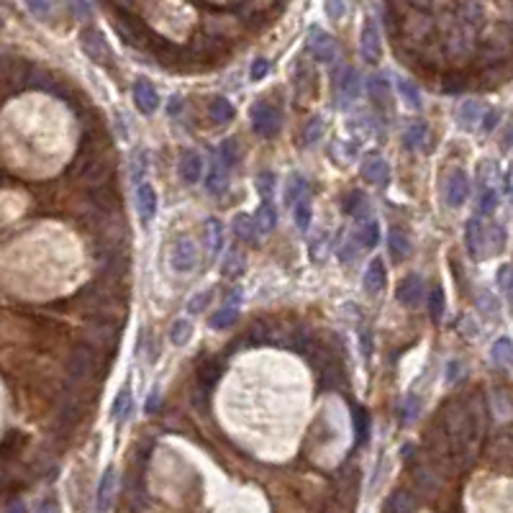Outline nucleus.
I'll return each instance as SVG.
<instances>
[{
    "mask_svg": "<svg viewBox=\"0 0 513 513\" xmlns=\"http://www.w3.org/2000/svg\"><path fill=\"white\" fill-rule=\"evenodd\" d=\"M98 370V351L92 344H78L67 357V373L72 382H83Z\"/></svg>",
    "mask_w": 513,
    "mask_h": 513,
    "instance_id": "nucleus-1",
    "label": "nucleus"
},
{
    "mask_svg": "<svg viewBox=\"0 0 513 513\" xmlns=\"http://www.w3.org/2000/svg\"><path fill=\"white\" fill-rule=\"evenodd\" d=\"M249 119H252L254 131L260 136H265V139L274 136L282 126V113L274 106H270V103H265V100H257V103H254L252 111H249Z\"/></svg>",
    "mask_w": 513,
    "mask_h": 513,
    "instance_id": "nucleus-2",
    "label": "nucleus"
},
{
    "mask_svg": "<svg viewBox=\"0 0 513 513\" xmlns=\"http://www.w3.org/2000/svg\"><path fill=\"white\" fill-rule=\"evenodd\" d=\"M80 44H83V52L90 56L92 62L98 64H113V54L108 49L106 36L100 34L98 28H85L80 34Z\"/></svg>",
    "mask_w": 513,
    "mask_h": 513,
    "instance_id": "nucleus-3",
    "label": "nucleus"
},
{
    "mask_svg": "<svg viewBox=\"0 0 513 513\" xmlns=\"http://www.w3.org/2000/svg\"><path fill=\"white\" fill-rule=\"evenodd\" d=\"M308 52L313 54V59H316V62L331 64L334 59H337L339 47H337V42H334V39L326 34L324 28L313 26L308 31Z\"/></svg>",
    "mask_w": 513,
    "mask_h": 513,
    "instance_id": "nucleus-4",
    "label": "nucleus"
},
{
    "mask_svg": "<svg viewBox=\"0 0 513 513\" xmlns=\"http://www.w3.org/2000/svg\"><path fill=\"white\" fill-rule=\"evenodd\" d=\"M467 198H470V177L464 169H452L444 185V200L449 208H462Z\"/></svg>",
    "mask_w": 513,
    "mask_h": 513,
    "instance_id": "nucleus-5",
    "label": "nucleus"
},
{
    "mask_svg": "<svg viewBox=\"0 0 513 513\" xmlns=\"http://www.w3.org/2000/svg\"><path fill=\"white\" fill-rule=\"evenodd\" d=\"M359 49L365 56L367 64H378L380 56H382V42H380V28L375 23L373 16L365 18V26H362V42H359Z\"/></svg>",
    "mask_w": 513,
    "mask_h": 513,
    "instance_id": "nucleus-6",
    "label": "nucleus"
},
{
    "mask_svg": "<svg viewBox=\"0 0 513 513\" xmlns=\"http://www.w3.org/2000/svg\"><path fill=\"white\" fill-rule=\"evenodd\" d=\"M172 267L175 272H193L198 267V246L193 239L183 236V239H177L175 246H172Z\"/></svg>",
    "mask_w": 513,
    "mask_h": 513,
    "instance_id": "nucleus-7",
    "label": "nucleus"
},
{
    "mask_svg": "<svg viewBox=\"0 0 513 513\" xmlns=\"http://www.w3.org/2000/svg\"><path fill=\"white\" fill-rule=\"evenodd\" d=\"M464 241H467V249L475 260H483L488 257V226L480 221L478 216L467 221V231H464Z\"/></svg>",
    "mask_w": 513,
    "mask_h": 513,
    "instance_id": "nucleus-8",
    "label": "nucleus"
},
{
    "mask_svg": "<svg viewBox=\"0 0 513 513\" xmlns=\"http://www.w3.org/2000/svg\"><path fill=\"white\" fill-rule=\"evenodd\" d=\"M423 293H426V288H423V277H418V274H408L406 280H401L398 290H395V298H398V303H403L406 308H418L423 301Z\"/></svg>",
    "mask_w": 513,
    "mask_h": 513,
    "instance_id": "nucleus-9",
    "label": "nucleus"
},
{
    "mask_svg": "<svg viewBox=\"0 0 513 513\" xmlns=\"http://www.w3.org/2000/svg\"><path fill=\"white\" fill-rule=\"evenodd\" d=\"M177 172L183 177V183L195 185L200 177H203V157L195 149H185L180 159H177Z\"/></svg>",
    "mask_w": 513,
    "mask_h": 513,
    "instance_id": "nucleus-10",
    "label": "nucleus"
},
{
    "mask_svg": "<svg viewBox=\"0 0 513 513\" xmlns=\"http://www.w3.org/2000/svg\"><path fill=\"white\" fill-rule=\"evenodd\" d=\"M136 211H139L141 226H149L157 216V190L152 183H141L136 188Z\"/></svg>",
    "mask_w": 513,
    "mask_h": 513,
    "instance_id": "nucleus-11",
    "label": "nucleus"
},
{
    "mask_svg": "<svg viewBox=\"0 0 513 513\" xmlns=\"http://www.w3.org/2000/svg\"><path fill=\"white\" fill-rule=\"evenodd\" d=\"M134 100H136V108L141 113H147V116H152L159 108V92H157L155 85L144 78L134 83Z\"/></svg>",
    "mask_w": 513,
    "mask_h": 513,
    "instance_id": "nucleus-12",
    "label": "nucleus"
},
{
    "mask_svg": "<svg viewBox=\"0 0 513 513\" xmlns=\"http://www.w3.org/2000/svg\"><path fill=\"white\" fill-rule=\"evenodd\" d=\"M362 177L375 188H385L390 183V164L382 157H367L362 164Z\"/></svg>",
    "mask_w": 513,
    "mask_h": 513,
    "instance_id": "nucleus-13",
    "label": "nucleus"
},
{
    "mask_svg": "<svg viewBox=\"0 0 513 513\" xmlns=\"http://www.w3.org/2000/svg\"><path fill=\"white\" fill-rule=\"evenodd\" d=\"M239 303H241V290H234V296L211 316V329H231V324L239 316Z\"/></svg>",
    "mask_w": 513,
    "mask_h": 513,
    "instance_id": "nucleus-14",
    "label": "nucleus"
},
{
    "mask_svg": "<svg viewBox=\"0 0 513 513\" xmlns=\"http://www.w3.org/2000/svg\"><path fill=\"white\" fill-rule=\"evenodd\" d=\"M387 285V270H385V262L380 260V257H375L370 265H367L365 270V290L370 293V296H375V293H382Z\"/></svg>",
    "mask_w": 513,
    "mask_h": 513,
    "instance_id": "nucleus-15",
    "label": "nucleus"
},
{
    "mask_svg": "<svg viewBox=\"0 0 513 513\" xmlns=\"http://www.w3.org/2000/svg\"><path fill=\"white\" fill-rule=\"evenodd\" d=\"M387 249H390L393 262H406L411 257V252H414V244H411V239H408V234L403 229L393 226L390 234H387Z\"/></svg>",
    "mask_w": 513,
    "mask_h": 513,
    "instance_id": "nucleus-16",
    "label": "nucleus"
},
{
    "mask_svg": "<svg viewBox=\"0 0 513 513\" xmlns=\"http://www.w3.org/2000/svg\"><path fill=\"white\" fill-rule=\"evenodd\" d=\"M339 98H342V103L344 106H349V103H354V100L359 98V90H362V78H359L357 70H351V67H346L344 75L339 78Z\"/></svg>",
    "mask_w": 513,
    "mask_h": 513,
    "instance_id": "nucleus-17",
    "label": "nucleus"
},
{
    "mask_svg": "<svg viewBox=\"0 0 513 513\" xmlns=\"http://www.w3.org/2000/svg\"><path fill=\"white\" fill-rule=\"evenodd\" d=\"M483 23V6H480V0H464L462 6H459V26L464 31H470L475 34Z\"/></svg>",
    "mask_w": 513,
    "mask_h": 513,
    "instance_id": "nucleus-18",
    "label": "nucleus"
},
{
    "mask_svg": "<svg viewBox=\"0 0 513 513\" xmlns=\"http://www.w3.org/2000/svg\"><path fill=\"white\" fill-rule=\"evenodd\" d=\"M221 375H224V365H221L216 357H205L203 362L198 365V382H200L203 390H211L218 380H221Z\"/></svg>",
    "mask_w": 513,
    "mask_h": 513,
    "instance_id": "nucleus-19",
    "label": "nucleus"
},
{
    "mask_svg": "<svg viewBox=\"0 0 513 513\" xmlns=\"http://www.w3.org/2000/svg\"><path fill=\"white\" fill-rule=\"evenodd\" d=\"M254 224H257L260 236H267V234L274 231V226H277V211H274L272 200H262L257 213H254Z\"/></svg>",
    "mask_w": 513,
    "mask_h": 513,
    "instance_id": "nucleus-20",
    "label": "nucleus"
},
{
    "mask_svg": "<svg viewBox=\"0 0 513 513\" xmlns=\"http://www.w3.org/2000/svg\"><path fill=\"white\" fill-rule=\"evenodd\" d=\"M344 211L349 213V216H354L359 224H362V221L370 218V198H367L362 190H351L349 195H346V200H344Z\"/></svg>",
    "mask_w": 513,
    "mask_h": 513,
    "instance_id": "nucleus-21",
    "label": "nucleus"
},
{
    "mask_svg": "<svg viewBox=\"0 0 513 513\" xmlns=\"http://www.w3.org/2000/svg\"><path fill=\"white\" fill-rule=\"evenodd\" d=\"M113 495H116V470L108 467L103 472V478H100V485H98V511L106 513L108 508L113 506Z\"/></svg>",
    "mask_w": 513,
    "mask_h": 513,
    "instance_id": "nucleus-22",
    "label": "nucleus"
},
{
    "mask_svg": "<svg viewBox=\"0 0 513 513\" xmlns=\"http://www.w3.org/2000/svg\"><path fill=\"white\" fill-rule=\"evenodd\" d=\"M485 116V108L480 106L478 100H464L457 111V123L462 128H475Z\"/></svg>",
    "mask_w": 513,
    "mask_h": 513,
    "instance_id": "nucleus-23",
    "label": "nucleus"
},
{
    "mask_svg": "<svg viewBox=\"0 0 513 513\" xmlns=\"http://www.w3.org/2000/svg\"><path fill=\"white\" fill-rule=\"evenodd\" d=\"M234 234H236L241 241H246V244H257V241H260L257 224H254V218L246 216V213H236V216H234Z\"/></svg>",
    "mask_w": 513,
    "mask_h": 513,
    "instance_id": "nucleus-24",
    "label": "nucleus"
},
{
    "mask_svg": "<svg viewBox=\"0 0 513 513\" xmlns=\"http://www.w3.org/2000/svg\"><path fill=\"white\" fill-rule=\"evenodd\" d=\"M205 188L211 195H221L226 190V164L221 159H213L208 172H205Z\"/></svg>",
    "mask_w": 513,
    "mask_h": 513,
    "instance_id": "nucleus-25",
    "label": "nucleus"
},
{
    "mask_svg": "<svg viewBox=\"0 0 513 513\" xmlns=\"http://www.w3.org/2000/svg\"><path fill=\"white\" fill-rule=\"evenodd\" d=\"M351 426H354L357 447L367 444V439H370V414H367V408L351 406Z\"/></svg>",
    "mask_w": 513,
    "mask_h": 513,
    "instance_id": "nucleus-26",
    "label": "nucleus"
},
{
    "mask_svg": "<svg viewBox=\"0 0 513 513\" xmlns=\"http://www.w3.org/2000/svg\"><path fill=\"white\" fill-rule=\"evenodd\" d=\"M390 95H393V90H390V83H387L382 75H375V78H370V98H373L375 108L385 111L387 103H390Z\"/></svg>",
    "mask_w": 513,
    "mask_h": 513,
    "instance_id": "nucleus-27",
    "label": "nucleus"
},
{
    "mask_svg": "<svg viewBox=\"0 0 513 513\" xmlns=\"http://www.w3.org/2000/svg\"><path fill=\"white\" fill-rule=\"evenodd\" d=\"M308 195V180L301 175V172H293L288 177V185H285V203L288 205H296L298 200Z\"/></svg>",
    "mask_w": 513,
    "mask_h": 513,
    "instance_id": "nucleus-28",
    "label": "nucleus"
},
{
    "mask_svg": "<svg viewBox=\"0 0 513 513\" xmlns=\"http://www.w3.org/2000/svg\"><path fill=\"white\" fill-rule=\"evenodd\" d=\"M205 244H208L211 257H216L224 249V226H221L218 218H208L205 221Z\"/></svg>",
    "mask_w": 513,
    "mask_h": 513,
    "instance_id": "nucleus-29",
    "label": "nucleus"
},
{
    "mask_svg": "<svg viewBox=\"0 0 513 513\" xmlns=\"http://www.w3.org/2000/svg\"><path fill=\"white\" fill-rule=\"evenodd\" d=\"M357 244L365 246V249H375L380 244V226L375 218H367L362 221L357 229Z\"/></svg>",
    "mask_w": 513,
    "mask_h": 513,
    "instance_id": "nucleus-30",
    "label": "nucleus"
},
{
    "mask_svg": "<svg viewBox=\"0 0 513 513\" xmlns=\"http://www.w3.org/2000/svg\"><path fill=\"white\" fill-rule=\"evenodd\" d=\"M416 508V498L408 490H395L387 500L385 513H411Z\"/></svg>",
    "mask_w": 513,
    "mask_h": 513,
    "instance_id": "nucleus-31",
    "label": "nucleus"
},
{
    "mask_svg": "<svg viewBox=\"0 0 513 513\" xmlns=\"http://www.w3.org/2000/svg\"><path fill=\"white\" fill-rule=\"evenodd\" d=\"M218 159L226 164V167H234V164L241 159V149H239V139H224L221 141V149H218Z\"/></svg>",
    "mask_w": 513,
    "mask_h": 513,
    "instance_id": "nucleus-32",
    "label": "nucleus"
},
{
    "mask_svg": "<svg viewBox=\"0 0 513 513\" xmlns=\"http://www.w3.org/2000/svg\"><path fill=\"white\" fill-rule=\"evenodd\" d=\"M426 139H429V126H426L423 121L408 126V131H406V147L408 149H421L423 144H426Z\"/></svg>",
    "mask_w": 513,
    "mask_h": 513,
    "instance_id": "nucleus-33",
    "label": "nucleus"
},
{
    "mask_svg": "<svg viewBox=\"0 0 513 513\" xmlns=\"http://www.w3.org/2000/svg\"><path fill=\"white\" fill-rule=\"evenodd\" d=\"M23 434H18V431H11V434H6L3 439H0V459H11L13 454H18L23 447Z\"/></svg>",
    "mask_w": 513,
    "mask_h": 513,
    "instance_id": "nucleus-34",
    "label": "nucleus"
},
{
    "mask_svg": "<svg viewBox=\"0 0 513 513\" xmlns=\"http://www.w3.org/2000/svg\"><path fill=\"white\" fill-rule=\"evenodd\" d=\"M395 85H398L401 98L406 100L411 108H416V111H418V108H421V90L416 87V83H411V80H406V78H398V83H395Z\"/></svg>",
    "mask_w": 513,
    "mask_h": 513,
    "instance_id": "nucleus-35",
    "label": "nucleus"
},
{
    "mask_svg": "<svg viewBox=\"0 0 513 513\" xmlns=\"http://www.w3.org/2000/svg\"><path fill=\"white\" fill-rule=\"evenodd\" d=\"M83 414H85V406H83V401H80L78 395H67V401H64V406H62V418L64 423H78L80 418H83Z\"/></svg>",
    "mask_w": 513,
    "mask_h": 513,
    "instance_id": "nucleus-36",
    "label": "nucleus"
},
{
    "mask_svg": "<svg viewBox=\"0 0 513 513\" xmlns=\"http://www.w3.org/2000/svg\"><path fill=\"white\" fill-rule=\"evenodd\" d=\"M490 354H493V362H495V365H500V367L511 365V362H513V342H511V339H506V337L498 339V342L493 344Z\"/></svg>",
    "mask_w": 513,
    "mask_h": 513,
    "instance_id": "nucleus-37",
    "label": "nucleus"
},
{
    "mask_svg": "<svg viewBox=\"0 0 513 513\" xmlns=\"http://www.w3.org/2000/svg\"><path fill=\"white\" fill-rule=\"evenodd\" d=\"M208 113H211V119L216 121V123H229V121L234 119V106H231V100H226V98H213V100H211V108H208Z\"/></svg>",
    "mask_w": 513,
    "mask_h": 513,
    "instance_id": "nucleus-38",
    "label": "nucleus"
},
{
    "mask_svg": "<svg viewBox=\"0 0 513 513\" xmlns=\"http://www.w3.org/2000/svg\"><path fill=\"white\" fill-rule=\"evenodd\" d=\"M92 200H95V205H98L100 211H106V213L119 208V195H116V190H111V188L92 190Z\"/></svg>",
    "mask_w": 513,
    "mask_h": 513,
    "instance_id": "nucleus-39",
    "label": "nucleus"
},
{
    "mask_svg": "<svg viewBox=\"0 0 513 513\" xmlns=\"http://www.w3.org/2000/svg\"><path fill=\"white\" fill-rule=\"evenodd\" d=\"M190 337H193V324H190L188 318L175 321L172 329H169V342H172L175 346H185L190 342Z\"/></svg>",
    "mask_w": 513,
    "mask_h": 513,
    "instance_id": "nucleus-40",
    "label": "nucleus"
},
{
    "mask_svg": "<svg viewBox=\"0 0 513 513\" xmlns=\"http://www.w3.org/2000/svg\"><path fill=\"white\" fill-rule=\"evenodd\" d=\"M113 416H116V421H126V416H131V387H121L119 398H116V403H113Z\"/></svg>",
    "mask_w": 513,
    "mask_h": 513,
    "instance_id": "nucleus-41",
    "label": "nucleus"
},
{
    "mask_svg": "<svg viewBox=\"0 0 513 513\" xmlns=\"http://www.w3.org/2000/svg\"><path fill=\"white\" fill-rule=\"evenodd\" d=\"M506 246V229L500 224L488 226V254H498Z\"/></svg>",
    "mask_w": 513,
    "mask_h": 513,
    "instance_id": "nucleus-42",
    "label": "nucleus"
},
{
    "mask_svg": "<svg viewBox=\"0 0 513 513\" xmlns=\"http://www.w3.org/2000/svg\"><path fill=\"white\" fill-rule=\"evenodd\" d=\"M128 169H131V180H134L136 185H141V177H144V172L149 169V155L144 149H136L134 157H131V162H128Z\"/></svg>",
    "mask_w": 513,
    "mask_h": 513,
    "instance_id": "nucleus-43",
    "label": "nucleus"
},
{
    "mask_svg": "<svg viewBox=\"0 0 513 513\" xmlns=\"http://www.w3.org/2000/svg\"><path fill=\"white\" fill-rule=\"evenodd\" d=\"M444 310H447V301H444V290L436 285L434 290L429 293V313H431V321L439 324L444 318Z\"/></svg>",
    "mask_w": 513,
    "mask_h": 513,
    "instance_id": "nucleus-44",
    "label": "nucleus"
},
{
    "mask_svg": "<svg viewBox=\"0 0 513 513\" xmlns=\"http://www.w3.org/2000/svg\"><path fill=\"white\" fill-rule=\"evenodd\" d=\"M310 213H313V211H310L308 195L293 205V218H296V226L301 229V231H308V229H310Z\"/></svg>",
    "mask_w": 513,
    "mask_h": 513,
    "instance_id": "nucleus-45",
    "label": "nucleus"
},
{
    "mask_svg": "<svg viewBox=\"0 0 513 513\" xmlns=\"http://www.w3.org/2000/svg\"><path fill=\"white\" fill-rule=\"evenodd\" d=\"M321 136H324V119L313 116V119L306 123V131H303V144H306V147H310V144H316Z\"/></svg>",
    "mask_w": 513,
    "mask_h": 513,
    "instance_id": "nucleus-46",
    "label": "nucleus"
},
{
    "mask_svg": "<svg viewBox=\"0 0 513 513\" xmlns=\"http://www.w3.org/2000/svg\"><path fill=\"white\" fill-rule=\"evenodd\" d=\"M244 270V254L239 252V246H231L224 260V274H239Z\"/></svg>",
    "mask_w": 513,
    "mask_h": 513,
    "instance_id": "nucleus-47",
    "label": "nucleus"
},
{
    "mask_svg": "<svg viewBox=\"0 0 513 513\" xmlns=\"http://www.w3.org/2000/svg\"><path fill=\"white\" fill-rule=\"evenodd\" d=\"M495 205H498V193H495L493 188H483V193H480L478 211L483 213V216H490V213L495 211Z\"/></svg>",
    "mask_w": 513,
    "mask_h": 513,
    "instance_id": "nucleus-48",
    "label": "nucleus"
},
{
    "mask_svg": "<svg viewBox=\"0 0 513 513\" xmlns=\"http://www.w3.org/2000/svg\"><path fill=\"white\" fill-rule=\"evenodd\" d=\"M324 11L329 21H342L346 13V0H324Z\"/></svg>",
    "mask_w": 513,
    "mask_h": 513,
    "instance_id": "nucleus-49",
    "label": "nucleus"
},
{
    "mask_svg": "<svg viewBox=\"0 0 513 513\" xmlns=\"http://www.w3.org/2000/svg\"><path fill=\"white\" fill-rule=\"evenodd\" d=\"M26 6H28V11L36 16V18H49L54 0H26Z\"/></svg>",
    "mask_w": 513,
    "mask_h": 513,
    "instance_id": "nucleus-50",
    "label": "nucleus"
},
{
    "mask_svg": "<svg viewBox=\"0 0 513 513\" xmlns=\"http://www.w3.org/2000/svg\"><path fill=\"white\" fill-rule=\"evenodd\" d=\"M246 334H249V344L252 346H262V344H267L270 339V331L265 329V326L262 324H254V326H249V331H246Z\"/></svg>",
    "mask_w": 513,
    "mask_h": 513,
    "instance_id": "nucleus-51",
    "label": "nucleus"
},
{
    "mask_svg": "<svg viewBox=\"0 0 513 513\" xmlns=\"http://www.w3.org/2000/svg\"><path fill=\"white\" fill-rule=\"evenodd\" d=\"M272 188H274V175H272V172H262V175H257V190H260L262 200H270V195H272Z\"/></svg>",
    "mask_w": 513,
    "mask_h": 513,
    "instance_id": "nucleus-52",
    "label": "nucleus"
},
{
    "mask_svg": "<svg viewBox=\"0 0 513 513\" xmlns=\"http://www.w3.org/2000/svg\"><path fill=\"white\" fill-rule=\"evenodd\" d=\"M211 290H203V293H198V296H193L188 301V313H200V310L205 308V306H208V303H211Z\"/></svg>",
    "mask_w": 513,
    "mask_h": 513,
    "instance_id": "nucleus-53",
    "label": "nucleus"
},
{
    "mask_svg": "<svg viewBox=\"0 0 513 513\" xmlns=\"http://www.w3.org/2000/svg\"><path fill=\"white\" fill-rule=\"evenodd\" d=\"M498 285L513 298V265H503L498 270Z\"/></svg>",
    "mask_w": 513,
    "mask_h": 513,
    "instance_id": "nucleus-54",
    "label": "nucleus"
},
{
    "mask_svg": "<svg viewBox=\"0 0 513 513\" xmlns=\"http://www.w3.org/2000/svg\"><path fill=\"white\" fill-rule=\"evenodd\" d=\"M67 6H70L72 13L78 16V18H83V21L90 18V6H87V0H67Z\"/></svg>",
    "mask_w": 513,
    "mask_h": 513,
    "instance_id": "nucleus-55",
    "label": "nucleus"
},
{
    "mask_svg": "<svg viewBox=\"0 0 513 513\" xmlns=\"http://www.w3.org/2000/svg\"><path fill=\"white\" fill-rule=\"evenodd\" d=\"M498 121H500L498 111H485V116H483V121H480V126H483V131H485V134H490V131H495Z\"/></svg>",
    "mask_w": 513,
    "mask_h": 513,
    "instance_id": "nucleus-56",
    "label": "nucleus"
},
{
    "mask_svg": "<svg viewBox=\"0 0 513 513\" xmlns=\"http://www.w3.org/2000/svg\"><path fill=\"white\" fill-rule=\"evenodd\" d=\"M267 72H270V62H267V59H257V62L252 64V70H249V78H252L254 83H257V80H262L265 75H267Z\"/></svg>",
    "mask_w": 513,
    "mask_h": 513,
    "instance_id": "nucleus-57",
    "label": "nucleus"
},
{
    "mask_svg": "<svg viewBox=\"0 0 513 513\" xmlns=\"http://www.w3.org/2000/svg\"><path fill=\"white\" fill-rule=\"evenodd\" d=\"M359 342H362V354L370 357V351H373V334H370V329L359 331Z\"/></svg>",
    "mask_w": 513,
    "mask_h": 513,
    "instance_id": "nucleus-58",
    "label": "nucleus"
},
{
    "mask_svg": "<svg viewBox=\"0 0 513 513\" xmlns=\"http://www.w3.org/2000/svg\"><path fill=\"white\" fill-rule=\"evenodd\" d=\"M480 308H485L488 313H490V316H493V313H495V310H498V303L493 301V296H490V293H485V296H480Z\"/></svg>",
    "mask_w": 513,
    "mask_h": 513,
    "instance_id": "nucleus-59",
    "label": "nucleus"
},
{
    "mask_svg": "<svg viewBox=\"0 0 513 513\" xmlns=\"http://www.w3.org/2000/svg\"><path fill=\"white\" fill-rule=\"evenodd\" d=\"M416 414H418V401H416V395H411L406 406V421H414Z\"/></svg>",
    "mask_w": 513,
    "mask_h": 513,
    "instance_id": "nucleus-60",
    "label": "nucleus"
},
{
    "mask_svg": "<svg viewBox=\"0 0 513 513\" xmlns=\"http://www.w3.org/2000/svg\"><path fill=\"white\" fill-rule=\"evenodd\" d=\"M147 414H157V408H159V393L157 390H152V395L147 398Z\"/></svg>",
    "mask_w": 513,
    "mask_h": 513,
    "instance_id": "nucleus-61",
    "label": "nucleus"
},
{
    "mask_svg": "<svg viewBox=\"0 0 513 513\" xmlns=\"http://www.w3.org/2000/svg\"><path fill=\"white\" fill-rule=\"evenodd\" d=\"M408 3H411L416 11H421V13H429L431 6H434V0H408Z\"/></svg>",
    "mask_w": 513,
    "mask_h": 513,
    "instance_id": "nucleus-62",
    "label": "nucleus"
},
{
    "mask_svg": "<svg viewBox=\"0 0 513 513\" xmlns=\"http://www.w3.org/2000/svg\"><path fill=\"white\" fill-rule=\"evenodd\" d=\"M36 513H59V506H56V500H44L42 506L36 508Z\"/></svg>",
    "mask_w": 513,
    "mask_h": 513,
    "instance_id": "nucleus-63",
    "label": "nucleus"
},
{
    "mask_svg": "<svg viewBox=\"0 0 513 513\" xmlns=\"http://www.w3.org/2000/svg\"><path fill=\"white\" fill-rule=\"evenodd\" d=\"M6 513H26V506H23L21 500H16V503H11V506H8Z\"/></svg>",
    "mask_w": 513,
    "mask_h": 513,
    "instance_id": "nucleus-64",
    "label": "nucleus"
}]
</instances>
